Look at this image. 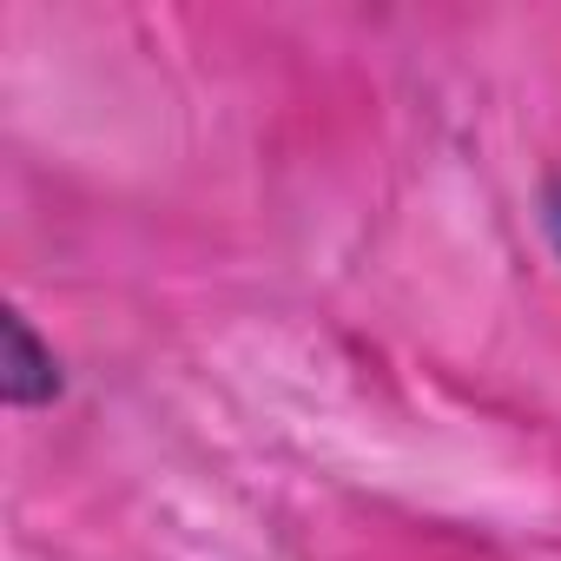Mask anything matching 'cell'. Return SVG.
<instances>
[{"instance_id": "7a4b0ae2", "label": "cell", "mask_w": 561, "mask_h": 561, "mask_svg": "<svg viewBox=\"0 0 561 561\" xmlns=\"http://www.w3.org/2000/svg\"><path fill=\"white\" fill-rule=\"evenodd\" d=\"M541 218H548V238H554V251H561V172L541 185Z\"/></svg>"}, {"instance_id": "6da1fadb", "label": "cell", "mask_w": 561, "mask_h": 561, "mask_svg": "<svg viewBox=\"0 0 561 561\" xmlns=\"http://www.w3.org/2000/svg\"><path fill=\"white\" fill-rule=\"evenodd\" d=\"M67 390L60 357L34 337V324L21 311H0V403L8 410H47Z\"/></svg>"}]
</instances>
